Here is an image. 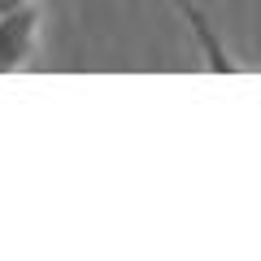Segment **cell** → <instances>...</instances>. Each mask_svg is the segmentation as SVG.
I'll return each instance as SVG.
<instances>
[{
  "label": "cell",
  "instance_id": "obj_1",
  "mask_svg": "<svg viewBox=\"0 0 261 261\" xmlns=\"http://www.w3.org/2000/svg\"><path fill=\"white\" fill-rule=\"evenodd\" d=\"M39 48V5H22V9L0 18V74L5 70H22Z\"/></svg>",
  "mask_w": 261,
  "mask_h": 261
},
{
  "label": "cell",
  "instance_id": "obj_2",
  "mask_svg": "<svg viewBox=\"0 0 261 261\" xmlns=\"http://www.w3.org/2000/svg\"><path fill=\"white\" fill-rule=\"evenodd\" d=\"M22 5H31V0H0V18H5V13H13V9H22Z\"/></svg>",
  "mask_w": 261,
  "mask_h": 261
}]
</instances>
